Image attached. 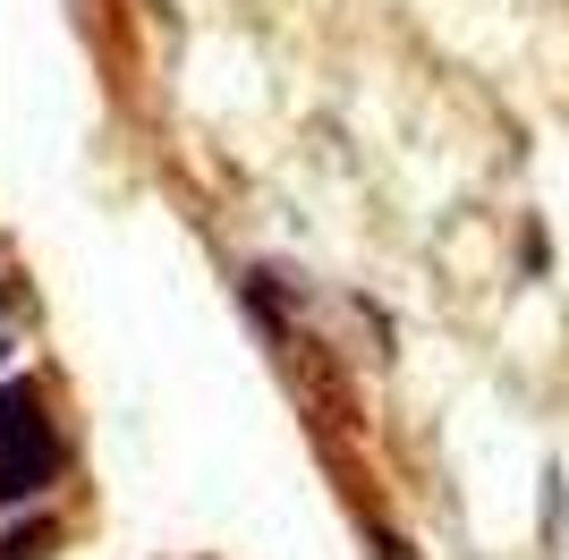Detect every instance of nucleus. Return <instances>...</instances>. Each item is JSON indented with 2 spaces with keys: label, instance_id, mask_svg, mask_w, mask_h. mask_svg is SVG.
I'll use <instances>...</instances> for the list:
<instances>
[{
  "label": "nucleus",
  "instance_id": "f257e3e1",
  "mask_svg": "<svg viewBox=\"0 0 569 560\" xmlns=\"http://www.w3.org/2000/svg\"><path fill=\"white\" fill-rule=\"evenodd\" d=\"M51 476H60V442H51L34 391H26V382H0V501L51 484Z\"/></svg>",
  "mask_w": 569,
  "mask_h": 560
}]
</instances>
